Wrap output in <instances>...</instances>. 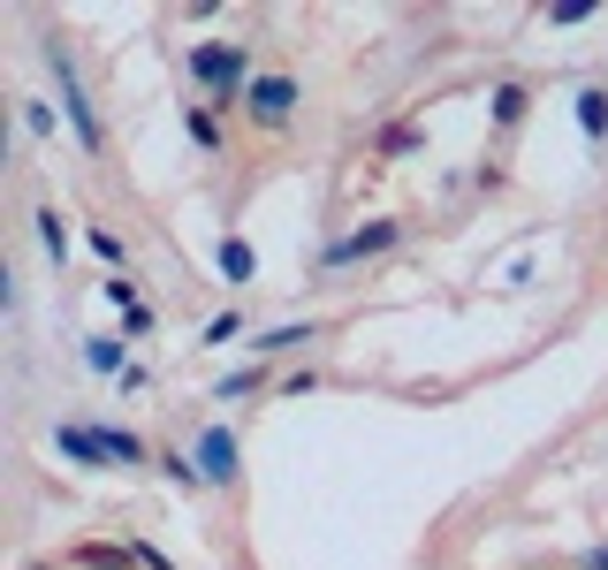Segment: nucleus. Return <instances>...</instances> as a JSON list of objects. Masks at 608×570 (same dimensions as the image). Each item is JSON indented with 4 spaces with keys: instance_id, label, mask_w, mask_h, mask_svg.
Returning a JSON list of instances; mask_svg holds the SVG:
<instances>
[{
    "instance_id": "obj_1",
    "label": "nucleus",
    "mask_w": 608,
    "mask_h": 570,
    "mask_svg": "<svg viewBox=\"0 0 608 570\" xmlns=\"http://www.w3.org/2000/svg\"><path fill=\"white\" fill-rule=\"evenodd\" d=\"M183 69H190V85L214 91V107H244V91H252V46L236 39H206V46H183Z\"/></svg>"
},
{
    "instance_id": "obj_2",
    "label": "nucleus",
    "mask_w": 608,
    "mask_h": 570,
    "mask_svg": "<svg viewBox=\"0 0 608 570\" xmlns=\"http://www.w3.org/2000/svg\"><path fill=\"white\" fill-rule=\"evenodd\" d=\"M46 69H53V85H61V115H69L77 145H85V153H107V122H99V107H91L85 77H77V53H69L61 39H46Z\"/></svg>"
},
{
    "instance_id": "obj_3",
    "label": "nucleus",
    "mask_w": 608,
    "mask_h": 570,
    "mask_svg": "<svg viewBox=\"0 0 608 570\" xmlns=\"http://www.w3.org/2000/svg\"><path fill=\"white\" fill-rule=\"evenodd\" d=\"M244 115H252L259 130H290V115H297V77H290V69H259L252 91H244Z\"/></svg>"
},
{
    "instance_id": "obj_4",
    "label": "nucleus",
    "mask_w": 608,
    "mask_h": 570,
    "mask_svg": "<svg viewBox=\"0 0 608 570\" xmlns=\"http://www.w3.org/2000/svg\"><path fill=\"white\" fill-rule=\"evenodd\" d=\"M395 236H403V220H365V228H350L343 244H327L320 259L327 266H350V259H373V252H389Z\"/></svg>"
},
{
    "instance_id": "obj_5",
    "label": "nucleus",
    "mask_w": 608,
    "mask_h": 570,
    "mask_svg": "<svg viewBox=\"0 0 608 570\" xmlns=\"http://www.w3.org/2000/svg\"><path fill=\"white\" fill-rule=\"evenodd\" d=\"M198 472H206V487L236 480V434H228V426H206V434H198Z\"/></svg>"
},
{
    "instance_id": "obj_6",
    "label": "nucleus",
    "mask_w": 608,
    "mask_h": 570,
    "mask_svg": "<svg viewBox=\"0 0 608 570\" xmlns=\"http://www.w3.org/2000/svg\"><path fill=\"white\" fill-rule=\"evenodd\" d=\"M53 441H61V456H69V464H85V472H99V464H107L99 426H53Z\"/></svg>"
},
{
    "instance_id": "obj_7",
    "label": "nucleus",
    "mask_w": 608,
    "mask_h": 570,
    "mask_svg": "<svg viewBox=\"0 0 608 570\" xmlns=\"http://www.w3.org/2000/svg\"><path fill=\"white\" fill-rule=\"evenodd\" d=\"M220 274H228V282H236V289H252V274H259V252H252V244H244V236H220Z\"/></svg>"
},
{
    "instance_id": "obj_8",
    "label": "nucleus",
    "mask_w": 608,
    "mask_h": 570,
    "mask_svg": "<svg viewBox=\"0 0 608 570\" xmlns=\"http://www.w3.org/2000/svg\"><path fill=\"white\" fill-rule=\"evenodd\" d=\"M99 441H107V464H130V472H137V464H160V456H153L130 426H99Z\"/></svg>"
},
{
    "instance_id": "obj_9",
    "label": "nucleus",
    "mask_w": 608,
    "mask_h": 570,
    "mask_svg": "<svg viewBox=\"0 0 608 570\" xmlns=\"http://www.w3.org/2000/svg\"><path fill=\"white\" fill-rule=\"evenodd\" d=\"M578 130H586V145H601V137H608V85L578 91Z\"/></svg>"
},
{
    "instance_id": "obj_10",
    "label": "nucleus",
    "mask_w": 608,
    "mask_h": 570,
    "mask_svg": "<svg viewBox=\"0 0 608 570\" xmlns=\"http://www.w3.org/2000/svg\"><path fill=\"white\" fill-rule=\"evenodd\" d=\"M487 107H494V130H518L524 107H532V91H524V85H494V99H487Z\"/></svg>"
},
{
    "instance_id": "obj_11",
    "label": "nucleus",
    "mask_w": 608,
    "mask_h": 570,
    "mask_svg": "<svg viewBox=\"0 0 608 570\" xmlns=\"http://www.w3.org/2000/svg\"><path fill=\"white\" fill-rule=\"evenodd\" d=\"M266 389V365H236V373H220V403H244V395H259Z\"/></svg>"
},
{
    "instance_id": "obj_12",
    "label": "nucleus",
    "mask_w": 608,
    "mask_h": 570,
    "mask_svg": "<svg viewBox=\"0 0 608 570\" xmlns=\"http://www.w3.org/2000/svg\"><path fill=\"white\" fill-rule=\"evenodd\" d=\"M39 244H46V259H53V266L69 259V220L53 214V206H39Z\"/></svg>"
},
{
    "instance_id": "obj_13",
    "label": "nucleus",
    "mask_w": 608,
    "mask_h": 570,
    "mask_svg": "<svg viewBox=\"0 0 608 570\" xmlns=\"http://www.w3.org/2000/svg\"><path fill=\"white\" fill-rule=\"evenodd\" d=\"M183 130H190V145L214 153V145H220V115H214V107H183Z\"/></svg>"
},
{
    "instance_id": "obj_14",
    "label": "nucleus",
    "mask_w": 608,
    "mask_h": 570,
    "mask_svg": "<svg viewBox=\"0 0 608 570\" xmlns=\"http://www.w3.org/2000/svg\"><path fill=\"white\" fill-rule=\"evenodd\" d=\"M160 472H168V480L183 487V494H198V487H206V472H198V456H183V449H168V456H160Z\"/></svg>"
},
{
    "instance_id": "obj_15",
    "label": "nucleus",
    "mask_w": 608,
    "mask_h": 570,
    "mask_svg": "<svg viewBox=\"0 0 608 570\" xmlns=\"http://www.w3.org/2000/svg\"><path fill=\"white\" fill-rule=\"evenodd\" d=\"M85 357H91V373H130V365H122V343H115V335H91V343H85Z\"/></svg>"
},
{
    "instance_id": "obj_16",
    "label": "nucleus",
    "mask_w": 608,
    "mask_h": 570,
    "mask_svg": "<svg viewBox=\"0 0 608 570\" xmlns=\"http://www.w3.org/2000/svg\"><path fill=\"white\" fill-rule=\"evenodd\" d=\"M85 244H91V252H99V259H107V266H122V274H130V244H122L115 228H91Z\"/></svg>"
},
{
    "instance_id": "obj_17",
    "label": "nucleus",
    "mask_w": 608,
    "mask_h": 570,
    "mask_svg": "<svg viewBox=\"0 0 608 570\" xmlns=\"http://www.w3.org/2000/svg\"><path fill=\"white\" fill-rule=\"evenodd\" d=\"M419 145V122H395V130H381V160H395V153H411Z\"/></svg>"
},
{
    "instance_id": "obj_18",
    "label": "nucleus",
    "mask_w": 608,
    "mask_h": 570,
    "mask_svg": "<svg viewBox=\"0 0 608 570\" xmlns=\"http://www.w3.org/2000/svg\"><path fill=\"white\" fill-rule=\"evenodd\" d=\"M99 297H107V305H115V312L145 305V297H137V282H130V274H115V282H107V289H99Z\"/></svg>"
},
{
    "instance_id": "obj_19",
    "label": "nucleus",
    "mask_w": 608,
    "mask_h": 570,
    "mask_svg": "<svg viewBox=\"0 0 608 570\" xmlns=\"http://www.w3.org/2000/svg\"><path fill=\"white\" fill-rule=\"evenodd\" d=\"M312 327H274V335H259V357H274V351H297Z\"/></svg>"
},
{
    "instance_id": "obj_20",
    "label": "nucleus",
    "mask_w": 608,
    "mask_h": 570,
    "mask_svg": "<svg viewBox=\"0 0 608 570\" xmlns=\"http://www.w3.org/2000/svg\"><path fill=\"white\" fill-rule=\"evenodd\" d=\"M23 130H31V137H53V107H46V99H23Z\"/></svg>"
},
{
    "instance_id": "obj_21",
    "label": "nucleus",
    "mask_w": 608,
    "mask_h": 570,
    "mask_svg": "<svg viewBox=\"0 0 608 570\" xmlns=\"http://www.w3.org/2000/svg\"><path fill=\"white\" fill-rule=\"evenodd\" d=\"M244 335V312H220V320H206V343H236Z\"/></svg>"
},
{
    "instance_id": "obj_22",
    "label": "nucleus",
    "mask_w": 608,
    "mask_h": 570,
    "mask_svg": "<svg viewBox=\"0 0 608 570\" xmlns=\"http://www.w3.org/2000/svg\"><path fill=\"white\" fill-rule=\"evenodd\" d=\"M122 335H130V343H145V335H153V305H130V312H122Z\"/></svg>"
},
{
    "instance_id": "obj_23",
    "label": "nucleus",
    "mask_w": 608,
    "mask_h": 570,
    "mask_svg": "<svg viewBox=\"0 0 608 570\" xmlns=\"http://www.w3.org/2000/svg\"><path fill=\"white\" fill-rule=\"evenodd\" d=\"M586 570H608V548H586Z\"/></svg>"
}]
</instances>
